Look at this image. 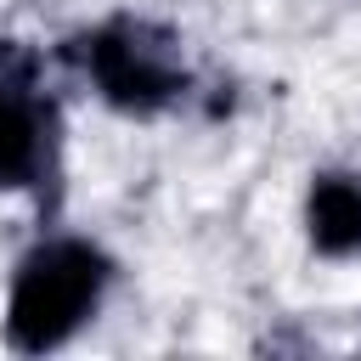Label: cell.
<instances>
[{
    "mask_svg": "<svg viewBox=\"0 0 361 361\" xmlns=\"http://www.w3.org/2000/svg\"><path fill=\"white\" fill-rule=\"evenodd\" d=\"M113 282V259L85 237H51L23 254L6 299V344L17 355L62 350L102 305Z\"/></svg>",
    "mask_w": 361,
    "mask_h": 361,
    "instance_id": "6da1fadb",
    "label": "cell"
},
{
    "mask_svg": "<svg viewBox=\"0 0 361 361\" xmlns=\"http://www.w3.org/2000/svg\"><path fill=\"white\" fill-rule=\"evenodd\" d=\"M62 62H73L96 85V96L130 118H152L192 90L180 34L152 17H130V11L62 39Z\"/></svg>",
    "mask_w": 361,
    "mask_h": 361,
    "instance_id": "7a4b0ae2",
    "label": "cell"
},
{
    "mask_svg": "<svg viewBox=\"0 0 361 361\" xmlns=\"http://www.w3.org/2000/svg\"><path fill=\"white\" fill-rule=\"evenodd\" d=\"M56 175V102L39 56L0 34V192H39Z\"/></svg>",
    "mask_w": 361,
    "mask_h": 361,
    "instance_id": "3957f363",
    "label": "cell"
},
{
    "mask_svg": "<svg viewBox=\"0 0 361 361\" xmlns=\"http://www.w3.org/2000/svg\"><path fill=\"white\" fill-rule=\"evenodd\" d=\"M305 226H310L316 254H333V259L355 254L361 248V180L322 169L310 180V197H305Z\"/></svg>",
    "mask_w": 361,
    "mask_h": 361,
    "instance_id": "277c9868",
    "label": "cell"
}]
</instances>
